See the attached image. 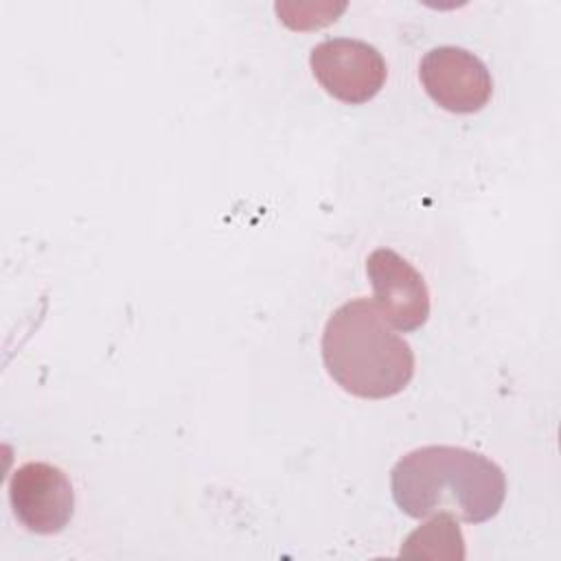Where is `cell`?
<instances>
[{
    "label": "cell",
    "mask_w": 561,
    "mask_h": 561,
    "mask_svg": "<svg viewBox=\"0 0 561 561\" xmlns=\"http://www.w3.org/2000/svg\"><path fill=\"white\" fill-rule=\"evenodd\" d=\"M392 500L401 513L423 519L449 513L467 524L495 517L506 497L497 462L454 445H425L408 451L390 471Z\"/></svg>",
    "instance_id": "obj_1"
},
{
    "label": "cell",
    "mask_w": 561,
    "mask_h": 561,
    "mask_svg": "<svg viewBox=\"0 0 561 561\" xmlns=\"http://www.w3.org/2000/svg\"><path fill=\"white\" fill-rule=\"evenodd\" d=\"M320 348L329 377L359 399L394 397L414 377L410 344L368 298L348 300L329 316Z\"/></svg>",
    "instance_id": "obj_2"
},
{
    "label": "cell",
    "mask_w": 561,
    "mask_h": 561,
    "mask_svg": "<svg viewBox=\"0 0 561 561\" xmlns=\"http://www.w3.org/2000/svg\"><path fill=\"white\" fill-rule=\"evenodd\" d=\"M316 81L346 105H364L379 94L386 83V61L368 42L353 37H331L309 53Z\"/></svg>",
    "instance_id": "obj_3"
},
{
    "label": "cell",
    "mask_w": 561,
    "mask_h": 561,
    "mask_svg": "<svg viewBox=\"0 0 561 561\" xmlns=\"http://www.w3.org/2000/svg\"><path fill=\"white\" fill-rule=\"evenodd\" d=\"M419 79L427 96L454 114L480 112L493 94V79L484 61L460 46H436L419 64Z\"/></svg>",
    "instance_id": "obj_4"
},
{
    "label": "cell",
    "mask_w": 561,
    "mask_h": 561,
    "mask_svg": "<svg viewBox=\"0 0 561 561\" xmlns=\"http://www.w3.org/2000/svg\"><path fill=\"white\" fill-rule=\"evenodd\" d=\"M9 504L28 533L57 535L72 519L75 491L59 467L24 462L9 478Z\"/></svg>",
    "instance_id": "obj_5"
},
{
    "label": "cell",
    "mask_w": 561,
    "mask_h": 561,
    "mask_svg": "<svg viewBox=\"0 0 561 561\" xmlns=\"http://www.w3.org/2000/svg\"><path fill=\"white\" fill-rule=\"evenodd\" d=\"M373 305L397 331L421 329L430 318V289L416 267L390 248H377L366 259Z\"/></svg>",
    "instance_id": "obj_6"
},
{
    "label": "cell",
    "mask_w": 561,
    "mask_h": 561,
    "mask_svg": "<svg viewBox=\"0 0 561 561\" xmlns=\"http://www.w3.org/2000/svg\"><path fill=\"white\" fill-rule=\"evenodd\" d=\"M399 557L405 559H465V537L454 515L436 513L423 526L412 530Z\"/></svg>",
    "instance_id": "obj_7"
}]
</instances>
